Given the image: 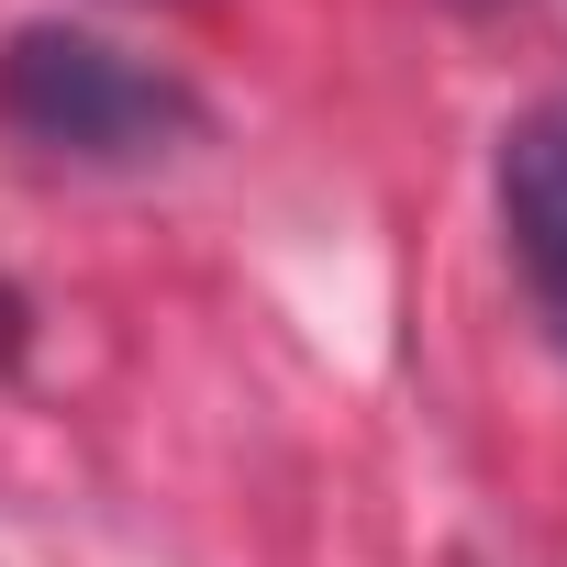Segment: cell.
<instances>
[{"label": "cell", "instance_id": "6da1fadb", "mask_svg": "<svg viewBox=\"0 0 567 567\" xmlns=\"http://www.w3.org/2000/svg\"><path fill=\"white\" fill-rule=\"evenodd\" d=\"M0 123H12L34 156L56 167H167L212 134L200 90L156 56H134L123 34L101 23H23V34H0Z\"/></svg>", "mask_w": 567, "mask_h": 567}, {"label": "cell", "instance_id": "7a4b0ae2", "mask_svg": "<svg viewBox=\"0 0 567 567\" xmlns=\"http://www.w3.org/2000/svg\"><path fill=\"white\" fill-rule=\"evenodd\" d=\"M501 245L523 267L545 334L567 346V101H534L501 134Z\"/></svg>", "mask_w": 567, "mask_h": 567}]
</instances>
